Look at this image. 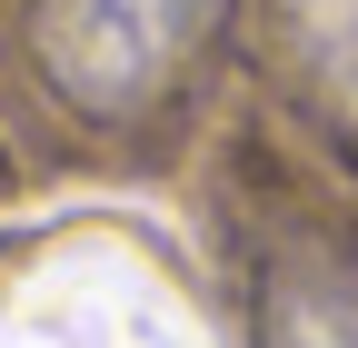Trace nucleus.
<instances>
[{
    "mask_svg": "<svg viewBox=\"0 0 358 348\" xmlns=\"http://www.w3.org/2000/svg\"><path fill=\"white\" fill-rule=\"evenodd\" d=\"M229 0H40L30 60L90 119H140L199 70Z\"/></svg>",
    "mask_w": 358,
    "mask_h": 348,
    "instance_id": "nucleus-1",
    "label": "nucleus"
},
{
    "mask_svg": "<svg viewBox=\"0 0 358 348\" xmlns=\"http://www.w3.org/2000/svg\"><path fill=\"white\" fill-rule=\"evenodd\" d=\"M259 348H358V259L289 249L259 289Z\"/></svg>",
    "mask_w": 358,
    "mask_h": 348,
    "instance_id": "nucleus-2",
    "label": "nucleus"
},
{
    "mask_svg": "<svg viewBox=\"0 0 358 348\" xmlns=\"http://www.w3.org/2000/svg\"><path fill=\"white\" fill-rule=\"evenodd\" d=\"M289 30H299L308 70L358 110V0H289Z\"/></svg>",
    "mask_w": 358,
    "mask_h": 348,
    "instance_id": "nucleus-3",
    "label": "nucleus"
}]
</instances>
